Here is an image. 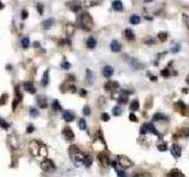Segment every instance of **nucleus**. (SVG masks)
<instances>
[{
  "instance_id": "obj_44",
  "label": "nucleus",
  "mask_w": 189,
  "mask_h": 177,
  "mask_svg": "<svg viewBox=\"0 0 189 177\" xmlns=\"http://www.w3.org/2000/svg\"><path fill=\"white\" fill-rule=\"evenodd\" d=\"M30 115H31L32 117H38V116H39V112L37 111V109L32 107V109H30Z\"/></svg>"
},
{
  "instance_id": "obj_61",
  "label": "nucleus",
  "mask_w": 189,
  "mask_h": 177,
  "mask_svg": "<svg viewBox=\"0 0 189 177\" xmlns=\"http://www.w3.org/2000/svg\"><path fill=\"white\" fill-rule=\"evenodd\" d=\"M146 2H150V1H152V0H144Z\"/></svg>"
},
{
  "instance_id": "obj_43",
  "label": "nucleus",
  "mask_w": 189,
  "mask_h": 177,
  "mask_svg": "<svg viewBox=\"0 0 189 177\" xmlns=\"http://www.w3.org/2000/svg\"><path fill=\"white\" fill-rule=\"evenodd\" d=\"M182 19H183L184 25H186V26H187V28L189 30V16H187V14H183V16H182Z\"/></svg>"
},
{
  "instance_id": "obj_13",
  "label": "nucleus",
  "mask_w": 189,
  "mask_h": 177,
  "mask_svg": "<svg viewBox=\"0 0 189 177\" xmlns=\"http://www.w3.org/2000/svg\"><path fill=\"white\" fill-rule=\"evenodd\" d=\"M170 151H172V155H173L175 158H178V157H181V152H182V149H181V146H180L178 144H176V143H174V144H173V146H172Z\"/></svg>"
},
{
  "instance_id": "obj_16",
  "label": "nucleus",
  "mask_w": 189,
  "mask_h": 177,
  "mask_svg": "<svg viewBox=\"0 0 189 177\" xmlns=\"http://www.w3.org/2000/svg\"><path fill=\"white\" fill-rule=\"evenodd\" d=\"M22 87H24V90L28 93H36V87L33 85V83H30V81H25L24 84H22Z\"/></svg>"
},
{
  "instance_id": "obj_18",
  "label": "nucleus",
  "mask_w": 189,
  "mask_h": 177,
  "mask_svg": "<svg viewBox=\"0 0 189 177\" xmlns=\"http://www.w3.org/2000/svg\"><path fill=\"white\" fill-rule=\"evenodd\" d=\"M110 48H111L112 52H119L122 50V45H121L118 40H112L111 44H110Z\"/></svg>"
},
{
  "instance_id": "obj_57",
  "label": "nucleus",
  "mask_w": 189,
  "mask_h": 177,
  "mask_svg": "<svg viewBox=\"0 0 189 177\" xmlns=\"http://www.w3.org/2000/svg\"><path fill=\"white\" fill-rule=\"evenodd\" d=\"M79 95H81L82 97H85L87 96V91H85L84 89H81V90H79Z\"/></svg>"
},
{
  "instance_id": "obj_60",
  "label": "nucleus",
  "mask_w": 189,
  "mask_h": 177,
  "mask_svg": "<svg viewBox=\"0 0 189 177\" xmlns=\"http://www.w3.org/2000/svg\"><path fill=\"white\" fill-rule=\"evenodd\" d=\"M2 8H4V4L0 1V10H2Z\"/></svg>"
},
{
  "instance_id": "obj_33",
  "label": "nucleus",
  "mask_w": 189,
  "mask_h": 177,
  "mask_svg": "<svg viewBox=\"0 0 189 177\" xmlns=\"http://www.w3.org/2000/svg\"><path fill=\"white\" fill-rule=\"evenodd\" d=\"M51 107H52V110H53V111H60V110H62V105L59 104L58 101H53Z\"/></svg>"
},
{
  "instance_id": "obj_15",
  "label": "nucleus",
  "mask_w": 189,
  "mask_h": 177,
  "mask_svg": "<svg viewBox=\"0 0 189 177\" xmlns=\"http://www.w3.org/2000/svg\"><path fill=\"white\" fill-rule=\"evenodd\" d=\"M128 97H129V92L128 91H122L119 92L118 97H117V102L121 104H125L128 102Z\"/></svg>"
},
{
  "instance_id": "obj_39",
  "label": "nucleus",
  "mask_w": 189,
  "mask_h": 177,
  "mask_svg": "<svg viewBox=\"0 0 189 177\" xmlns=\"http://www.w3.org/2000/svg\"><path fill=\"white\" fill-rule=\"evenodd\" d=\"M37 12L42 16L44 13V5L42 4V2H38L37 4Z\"/></svg>"
},
{
  "instance_id": "obj_12",
  "label": "nucleus",
  "mask_w": 189,
  "mask_h": 177,
  "mask_svg": "<svg viewBox=\"0 0 189 177\" xmlns=\"http://www.w3.org/2000/svg\"><path fill=\"white\" fill-rule=\"evenodd\" d=\"M8 143H10V145L12 146V149H19V145H20V142H19V140L17 138V136H14V135H12V136H10L8 137Z\"/></svg>"
},
{
  "instance_id": "obj_10",
  "label": "nucleus",
  "mask_w": 189,
  "mask_h": 177,
  "mask_svg": "<svg viewBox=\"0 0 189 177\" xmlns=\"http://www.w3.org/2000/svg\"><path fill=\"white\" fill-rule=\"evenodd\" d=\"M22 101V92L19 91V86H17L16 87V97H14V99H13V104H12V109L13 110H16L17 106H18V104Z\"/></svg>"
},
{
  "instance_id": "obj_36",
  "label": "nucleus",
  "mask_w": 189,
  "mask_h": 177,
  "mask_svg": "<svg viewBox=\"0 0 189 177\" xmlns=\"http://www.w3.org/2000/svg\"><path fill=\"white\" fill-rule=\"evenodd\" d=\"M175 109H176V110H180V111H183L184 109H186V105L182 103V101H178V102H176V104H175Z\"/></svg>"
},
{
  "instance_id": "obj_28",
  "label": "nucleus",
  "mask_w": 189,
  "mask_h": 177,
  "mask_svg": "<svg viewBox=\"0 0 189 177\" xmlns=\"http://www.w3.org/2000/svg\"><path fill=\"white\" fill-rule=\"evenodd\" d=\"M73 32H75V26H73L72 24H67V25L65 26V33H66V36H71Z\"/></svg>"
},
{
  "instance_id": "obj_49",
  "label": "nucleus",
  "mask_w": 189,
  "mask_h": 177,
  "mask_svg": "<svg viewBox=\"0 0 189 177\" xmlns=\"http://www.w3.org/2000/svg\"><path fill=\"white\" fill-rule=\"evenodd\" d=\"M180 48H181V46H180L178 44H176L175 46H173V47H172V52H173V53H176V52H178V51H180Z\"/></svg>"
},
{
  "instance_id": "obj_54",
  "label": "nucleus",
  "mask_w": 189,
  "mask_h": 177,
  "mask_svg": "<svg viewBox=\"0 0 189 177\" xmlns=\"http://www.w3.org/2000/svg\"><path fill=\"white\" fill-rule=\"evenodd\" d=\"M27 17H28V12H27L26 10H24V11L22 12V19H26Z\"/></svg>"
},
{
  "instance_id": "obj_59",
  "label": "nucleus",
  "mask_w": 189,
  "mask_h": 177,
  "mask_svg": "<svg viewBox=\"0 0 189 177\" xmlns=\"http://www.w3.org/2000/svg\"><path fill=\"white\" fill-rule=\"evenodd\" d=\"M39 46H40V45H39V43H38V42H36V43H34V47H39Z\"/></svg>"
},
{
  "instance_id": "obj_31",
  "label": "nucleus",
  "mask_w": 189,
  "mask_h": 177,
  "mask_svg": "<svg viewBox=\"0 0 189 177\" xmlns=\"http://www.w3.org/2000/svg\"><path fill=\"white\" fill-rule=\"evenodd\" d=\"M138 107H140V103H138L137 99H135V101H132V102H131V104H130V110H131V111H136V110H138Z\"/></svg>"
},
{
  "instance_id": "obj_46",
  "label": "nucleus",
  "mask_w": 189,
  "mask_h": 177,
  "mask_svg": "<svg viewBox=\"0 0 189 177\" xmlns=\"http://www.w3.org/2000/svg\"><path fill=\"white\" fill-rule=\"evenodd\" d=\"M70 63H69V61H66V60H64V61H63V64H62V67H63V69H64V70H69V69H70Z\"/></svg>"
},
{
  "instance_id": "obj_53",
  "label": "nucleus",
  "mask_w": 189,
  "mask_h": 177,
  "mask_svg": "<svg viewBox=\"0 0 189 177\" xmlns=\"http://www.w3.org/2000/svg\"><path fill=\"white\" fill-rule=\"evenodd\" d=\"M33 131H34V126H33V125H30V126H27V130H26L27 134H31V132H33Z\"/></svg>"
},
{
  "instance_id": "obj_56",
  "label": "nucleus",
  "mask_w": 189,
  "mask_h": 177,
  "mask_svg": "<svg viewBox=\"0 0 189 177\" xmlns=\"http://www.w3.org/2000/svg\"><path fill=\"white\" fill-rule=\"evenodd\" d=\"M132 177H147L146 174H142V172H140V174H134L132 175Z\"/></svg>"
},
{
  "instance_id": "obj_55",
  "label": "nucleus",
  "mask_w": 189,
  "mask_h": 177,
  "mask_svg": "<svg viewBox=\"0 0 189 177\" xmlns=\"http://www.w3.org/2000/svg\"><path fill=\"white\" fill-rule=\"evenodd\" d=\"M161 73H162L163 77H169V70H168V69H166V70H163L162 72H161Z\"/></svg>"
},
{
  "instance_id": "obj_14",
  "label": "nucleus",
  "mask_w": 189,
  "mask_h": 177,
  "mask_svg": "<svg viewBox=\"0 0 189 177\" xmlns=\"http://www.w3.org/2000/svg\"><path fill=\"white\" fill-rule=\"evenodd\" d=\"M37 103H38V106L40 107V109H46V107L49 106L47 99H46V97H44V96H38Z\"/></svg>"
},
{
  "instance_id": "obj_3",
  "label": "nucleus",
  "mask_w": 189,
  "mask_h": 177,
  "mask_svg": "<svg viewBox=\"0 0 189 177\" xmlns=\"http://www.w3.org/2000/svg\"><path fill=\"white\" fill-rule=\"evenodd\" d=\"M78 25L82 27V28H84V30H87V31H90L92 28V25H93V22H92V18L91 16L87 13V12H84V13H82L79 18H78Z\"/></svg>"
},
{
  "instance_id": "obj_38",
  "label": "nucleus",
  "mask_w": 189,
  "mask_h": 177,
  "mask_svg": "<svg viewBox=\"0 0 189 177\" xmlns=\"http://www.w3.org/2000/svg\"><path fill=\"white\" fill-rule=\"evenodd\" d=\"M92 164V158L90 157L89 155H87V157H85V161H84V165L87 166V168H90Z\"/></svg>"
},
{
  "instance_id": "obj_7",
  "label": "nucleus",
  "mask_w": 189,
  "mask_h": 177,
  "mask_svg": "<svg viewBox=\"0 0 189 177\" xmlns=\"http://www.w3.org/2000/svg\"><path fill=\"white\" fill-rule=\"evenodd\" d=\"M98 161H99V163H101L103 166H105V168H108V166L111 164V161H110V158H109L108 154L104 152V151L98 154Z\"/></svg>"
},
{
  "instance_id": "obj_17",
  "label": "nucleus",
  "mask_w": 189,
  "mask_h": 177,
  "mask_svg": "<svg viewBox=\"0 0 189 177\" xmlns=\"http://www.w3.org/2000/svg\"><path fill=\"white\" fill-rule=\"evenodd\" d=\"M102 73L104 77H107V78H110L111 76L113 75V67L112 66H110V65H107V66H104L102 70Z\"/></svg>"
},
{
  "instance_id": "obj_19",
  "label": "nucleus",
  "mask_w": 189,
  "mask_h": 177,
  "mask_svg": "<svg viewBox=\"0 0 189 177\" xmlns=\"http://www.w3.org/2000/svg\"><path fill=\"white\" fill-rule=\"evenodd\" d=\"M63 119L65 122H72L75 120V113L71 111H64L63 112Z\"/></svg>"
},
{
  "instance_id": "obj_8",
  "label": "nucleus",
  "mask_w": 189,
  "mask_h": 177,
  "mask_svg": "<svg viewBox=\"0 0 189 177\" xmlns=\"http://www.w3.org/2000/svg\"><path fill=\"white\" fill-rule=\"evenodd\" d=\"M67 6H69V8H70L71 11L76 12V13L82 10V2L79 0H72V1H70L67 4Z\"/></svg>"
},
{
  "instance_id": "obj_6",
  "label": "nucleus",
  "mask_w": 189,
  "mask_h": 177,
  "mask_svg": "<svg viewBox=\"0 0 189 177\" xmlns=\"http://www.w3.org/2000/svg\"><path fill=\"white\" fill-rule=\"evenodd\" d=\"M40 168H42V170H44V171L46 172H53L56 170V165H54V163L51 160H44V161H42Z\"/></svg>"
},
{
  "instance_id": "obj_58",
  "label": "nucleus",
  "mask_w": 189,
  "mask_h": 177,
  "mask_svg": "<svg viewBox=\"0 0 189 177\" xmlns=\"http://www.w3.org/2000/svg\"><path fill=\"white\" fill-rule=\"evenodd\" d=\"M144 43L146 44H154L155 43V40H154V39H146V40H144Z\"/></svg>"
},
{
  "instance_id": "obj_34",
  "label": "nucleus",
  "mask_w": 189,
  "mask_h": 177,
  "mask_svg": "<svg viewBox=\"0 0 189 177\" xmlns=\"http://www.w3.org/2000/svg\"><path fill=\"white\" fill-rule=\"evenodd\" d=\"M78 126H79V129L83 130V131L87 130V122H85V119H83V118L79 119V120H78Z\"/></svg>"
},
{
  "instance_id": "obj_22",
  "label": "nucleus",
  "mask_w": 189,
  "mask_h": 177,
  "mask_svg": "<svg viewBox=\"0 0 189 177\" xmlns=\"http://www.w3.org/2000/svg\"><path fill=\"white\" fill-rule=\"evenodd\" d=\"M112 8L117 12L123 11V4H122V1H121V0H113L112 1Z\"/></svg>"
},
{
  "instance_id": "obj_11",
  "label": "nucleus",
  "mask_w": 189,
  "mask_h": 177,
  "mask_svg": "<svg viewBox=\"0 0 189 177\" xmlns=\"http://www.w3.org/2000/svg\"><path fill=\"white\" fill-rule=\"evenodd\" d=\"M63 136H64L67 140H75V134H73V131H72L71 128H69V126H65L64 129H63Z\"/></svg>"
},
{
  "instance_id": "obj_50",
  "label": "nucleus",
  "mask_w": 189,
  "mask_h": 177,
  "mask_svg": "<svg viewBox=\"0 0 189 177\" xmlns=\"http://www.w3.org/2000/svg\"><path fill=\"white\" fill-rule=\"evenodd\" d=\"M7 98H8V96H7L6 93H4V97H1V98H0V105H4V104L6 103L5 101L7 99Z\"/></svg>"
},
{
  "instance_id": "obj_24",
  "label": "nucleus",
  "mask_w": 189,
  "mask_h": 177,
  "mask_svg": "<svg viewBox=\"0 0 189 177\" xmlns=\"http://www.w3.org/2000/svg\"><path fill=\"white\" fill-rule=\"evenodd\" d=\"M54 20L51 18V19H46V20H44L43 22H42V26H43L44 30H50L51 27H52V25H53Z\"/></svg>"
},
{
  "instance_id": "obj_41",
  "label": "nucleus",
  "mask_w": 189,
  "mask_h": 177,
  "mask_svg": "<svg viewBox=\"0 0 189 177\" xmlns=\"http://www.w3.org/2000/svg\"><path fill=\"white\" fill-rule=\"evenodd\" d=\"M157 149L160 151H166L168 149V146L166 143H160V144H157Z\"/></svg>"
},
{
  "instance_id": "obj_37",
  "label": "nucleus",
  "mask_w": 189,
  "mask_h": 177,
  "mask_svg": "<svg viewBox=\"0 0 189 177\" xmlns=\"http://www.w3.org/2000/svg\"><path fill=\"white\" fill-rule=\"evenodd\" d=\"M157 38L161 40V42H166L168 38V34L167 32H160L158 34H157Z\"/></svg>"
},
{
  "instance_id": "obj_21",
  "label": "nucleus",
  "mask_w": 189,
  "mask_h": 177,
  "mask_svg": "<svg viewBox=\"0 0 189 177\" xmlns=\"http://www.w3.org/2000/svg\"><path fill=\"white\" fill-rule=\"evenodd\" d=\"M102 4V0H84V5L85 7H93Z\"/></svg>"
},
{
  "instance_id": "obj_4",
  "label": "nucleus",
  "mask_w": 189,
  "mask_h": 177,
  "mask_svg": "<svg viewBox=\"0 0 189 177\" xmlns=\"http://www.w3.org/2000/svg\"><path fill=\"white\" fill-rule=\"evenodd\" d=\"M92 146H93L95 150L103 151L104 149H107V144H105V142L103 140V136H102V132H101V131H98L97 135H96L95 140L92 142Z\"/></svg>"
},
{
  "instance_id": "obj_23",
  "label": "nucleus",
  "mask_w": 189,
  "mask_h": 177,
  "mask_svg": "<svg viewBox=\"0 0 189 177\" xmlns=\"http://www.w3.org/2000/svg\"><path fill=\"white\" fill-rule=\"evenodd\" d=\"M152 120H155V122H161V120H168V117L166 115H163L161 112H157L154 115V117H152Z\"/></svg>"
},
{
  "instance_id": "obj_26",
  "label": "nucleus",
  "mask_w": 189,
  "mask_h": 177,
  "mask_svg": "<svg viewBox=\"0 0 189 177\" xmlns=\"http://www.w3.org/2000/svg\"><path fill=\"white\" fill-rule=\"evenodd\" d=\"M124 34H125V38H127L128 40H130V42L135 40V34H134V32H132L130 28H127V30H125Z\"/></svg>"
},
{
  "instance_id": "obj_45",
  "label": "nucleus",
  "mask_w": 189,
  "mask_h": 177,
  "mask_svg": "<svg viewBox=\"0 0 189 177\" xmlns=\"http://www.w3.org/2000/svg\"><path fill=\"white\" fill-rule=\"evenodd\" d=\"M101 118H102L103 122H108V120H110V116H109L108 113H102V116H101Z\"/></svg>"
},
{
  "instance_id": "obj_51",
  "label": "nucleus",
  "mask_w": 189,
  "mask_h": 177,
  "mask_svg": "<svg viewBox=\"0 0 189 177\" xmlns=\"http://www.w3.org/2000/svg\"><path fill=\"white\" fill-rule=\"evenodd\" d=\"M146 134H148V130H147L146 125H142V126H141V135H146Z\"/></svg>"
},
{
  "instance_id": "obj_29",
  "label": "nucleus",
  "mask_w": 189,
  "mask_h": 177,
  "mask_svg": "<svg viewBox=\"0 0 189 177\" xmlns=\"http://www.w3.org/2000/svg\"><path fill=\"white\" fill-rule=\"evenodd\" d=\"M188 136H189V129H180L175 137H188Z\"/></svg>"
},
{
  "instance_id": "obj_62",
  "label": "nucleus",
  "mask_w": 189,
  "mask_h": 177,
  "mask_svg": "<svg viewBox=\"0 0 189 177\" xmlns=\"http://www.w3.org/2000/svg\"><path fill=\"white\" fill-rule=\"evenodd\" d=\"M187 81H188V84H189V77H188V78H187Z\"/></svg>"
},
{
  "instance_id": "obj_9",
  "label": "nucleus",
  "mask_w": 189,
  "mask_h": 177,
  "mask_svg": "<svg viewBox=\"0 0 189 177\" xmlns=\"http://www.w3.org/2000/svg\"><path fill=\"white\" fill-rule=\"evenodd\" d=\"M119 89V84L117 81H107L105 84H104V90H107L109 92H113L116 91V90H118Z\"/></svg>"
},
{
  "instance_id": "obj_35",
  "label": "nucleus",
  "mask_w": 189,
  "mask_h": 177,
  "mask_svg": "<svg viewBox=\"0 0 189 177\" xmlns=\"http://www.w3.org/2000/svg\"><path fill=\"white\" fill-rule=\"evenodd\" d=\"M20 44H22V46L24 48H27L28 46H30V39L27 37H24L22 39V42H20Z\"/></svg>"
},
{
  "instance_id": "obj_25",
  "label": "nucleus",
  "mask_w": 189,
  "mask_h": 177,
  "mask_svg": "<svg viewBox=\"0 0 189 177\" xmlns=\"http://www.w3.org/2000/svg\"><path fill=\"white\" fill-rule=\"evenodd\" d=\"M97 45V42L93 37H89L87 40V48H95Z\"/></svg>"
},
{
  "instance_id": "obj_47",
  "label": "nucleus",
  "mask_w": 189,
  "mask_h": 177,
  "mask_svg": "<svg viewBox=\"0 0 189 177\" xmlns=\"http://www.w3.org/2000/svg\"><path fill=\"white\" fill-rule=\"evenodd\" d=\"M116 170V172H117V176L118 177H127V175H125V172L123 171V170H119L118 168L117 169H115Z\"/></svg>"
},
{
  "instance_id": "obj_42",
  "label": "nucleus",
  "mask_w": 189,
  "mask_h": 177,
  "mask_svg": "<svg viewBox=\"0 0 189 177\" xmlns=\"http://www.w3.org/2000/svg\"><path fill=\"white\" fill-rule=\"evenodd\" d=\"M112 111H113V116H119L121 113H122V110H121V107L119 106H115L112 109Z\"/></svg>"
},
{
  "instance_id": "obj_32",
  "label": "nucleus",
  "mask_w": 189,
  "mask_h": 177,
  "mask_svg": "<svg viewBox=\"0 0 189 177\" xmlns=\"http://www.w3.org/2000/svg\"><path fill=\"white\" fill-rule=\"evenodd\" d=\"M140 22H141L140 16H137V14H132V16L130 17V22H131V24L136 25V24H138Z\"/></svg>"
},
{
  "instance_id": "obj_27",
  "label": "nucleus",
  "mask_w": 189,
  "mask_h": 177,
  "mask_svg": "<svg viewBox=\"0 0 189 177\" xmlns=\"http://www.w3.org/2000/svg\"><path fill=\"white\" fill-rule=\"evenodd\" d=\"M167 177H184V176H183V174L180 171V170L174 169V170H172V171L168 174Z\"/></svg>"
},
{
  "instance_id": "obj_52",
  "label": "nucleus",
  "mask_w": 189,
  "mask_h": 177,
  "mask_svg": "<svg viewBox=\"0 0 189 177\" xmlns=\"http://www.w3.org/2000/svg\"><path fill=\"white\" fill-rule=\"evenodd\" d=\"M129 119L131 122H137V117H136L134 113H130L129 115Z\"/></svg>"
},
{
  "instance_id": "obj_30",
  "label": "nucleus",
  "mask_w": 189,
  "mask_h": 177,
  "mask_svg": "<svg viewBox=\"0 0 189 177\" xmlns=\"http://www.w3.org/2000/svg\"><path fill=\"white\" fill-rule=\"evenodd\" d=\"M49 71H45L44 72V76L43 78H42V84H43V86H47V84H49Z\"/></svg>"
},
{
  "instance_id": "obj_20",
  "label": "nucleus",
  "mask_w": 189,
  "mask_h": 177,
  "mask_svg": "<svg viewBox=\"0 0 189 177\" xmlns=\"http://www.w3.org/2000/svg\"><path fill=\"white\" fill-rule=\"evenodd\" d=\"M144 125H146L148 132H150V134H152V135H155V136H158V137H160V134H158V131L156 130V128L154 126V124H152V123H147V124H144Z\"/></svg>"
},
{
  "instance_id": "obj_1",
  "label": "nucleus",
  "mask_w": 189,
  "mask_h": 177,
  "mask_svg": "<svg viewBox=\"0 0 189 177\" xmlns=\"http://www.w3.org/2000/svg\"><path fill=\"white\" fill-rule=\"evenodd\" d=\"M30 152L33 157H36L39 161H44L47 156V149L46 146L39 142V140H32L30 143Z\"/></svg>"
},
{
  "instance_id": "obj_2",
  "label": "nucleus",
  "mask_w": 189,
  "mask_h": 177,
  "mask_svg": "<svg viewBox=\"0 0 189 177\" xmlns=\"http://www.w3.org/2000/svg\"><path fill=\"white\" fill-rule=\"evenodd\" d=\"M69 152H70L71 161L73 162V164L76 166L84 165V161H85V157H87V155L84 152H82L76 145H71L69 148Z\"/></svg>"
},
{
  "instance_id": "obj_5",
  "label": "nucleus",
  "mask_w": 189,
  "mask_h": 177,
  "mask_svg": "<svg viewBox=\"0 0 189 177\" xmlns=\"http://www.w3.org/2000/svg\"><path fill=\"white\" fill-rule=\"evenodd\" d=\"M117 163H118L119 166H121V168H123V169H128V168L134 165L132 161H130L127 156H123V155L117 156Z\"/></svg>"
},
{
  "instance_id": "obj_48",
  "label": "nucleus",
  "mask_w": 189,
  "mask_h": 177,
  "mask_svg": "<svg viewBox=\"0 0 189 177\" xmlns=\"http://www.w3.org/2000/svg\"><path fill=\"white\" fill-rule=\"evenodd\" d=\"M83 113H84V116H89V115H90V107L87 106V105L84 106V109H83Z\"/></svg>"
},
{
  "instance_id": "obj_40",
  "label": "nucleus",
  "mask_w": 189,
  "mask_h": 177,
  "mask_svg": "<svg viewBox=\"0 0 189 177\" xmlns=\"http://www.w3.org/2000/svg\"><path fill=\"white\" fill-rule=\"evenodd\" d=\"M0 126L2 128V129H10V124L8 123H6L4 119H1L0 118Z\"/></svg>"
}]
</instances>
